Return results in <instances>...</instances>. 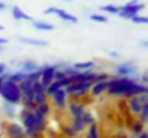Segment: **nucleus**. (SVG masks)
<instances>
[{
    "instance_id": "1",
    "label": "nucleus",
    "mask_w": 148,
    "mask_h": 138,
    "mask_svg": "<svg viewBox=\"0 0 148 138\" xmlns=\"http://www.w3.org/2000/svg\"><path fill=\"white\" fill-rule=\"evenodd\" d=\"M0 96L3 98L4 102L7 104H12V105H17L20 104V99H22V92L19 89V85L10 82V81H4L3 87H1V91H0Z\"/></svg>"
},
{
    "instance_id": "2",
    "label": "nucleus",
    "mask_w": 148,
    "mask_h": 138,
    "mask_svg": "<svg viewBox=\"0 0 148 138\" xmlns=\"http://www.w3.org/2000/svg\"><path fill=\"white\" fill-rule=\"evenodd\" d=\"M145 4L144 3H140L138 0H130L127 4H124L122 7H119V12H118V16L122 17V19H132L135 16H138L143 10H144Z\"/></svg>"
},
{
    "instance_id": "3",
    "label": "nucleus",
    "mask_w": 148,
    "mask_h": 138,
    "mask_svg": "<svg viewBox=\"0 0 148 138\" xmlns=\"http://www.w3.org/2000/svg\"><path fill=\"white\" fill-rule=\"evenodd\" d=\"M115 75L119 78H137L138 68L134 60H127L115 66Z\"/></svg>"
},
{
    "instance_id": "4",
    "label": "nucleus",
    "mask_w": 148,
    "mask_h": 138,
    "mask_svg": "<svg viewBox=\"0 0 148 138\" xmlns=\"http://www.w3.org/2000/svg\"><path fill=\"white\" fill-rule=\"evenodd\" d=\"M58 71V66L53 63V65H42L40 66V84L43 87H48L50 85L53 81H55V73Z\"/></svg>"
},
{
    "instance_id": "5",
    "label": "nucleus",
    "mask_w": 148,
    "mask_h": 138,
    "mask_svg": "<svg viewBox=\"0 0 148 138\" xmlns=\"http://www.w3.org/2000/svg\"><path fill=\"white\" fill-rule=\"evenodd\" d=\"M43 13L48 14V16L49 14H55L60 20H63L65 23H78V17L76 16H73L72 13H69V12H66L63 9H59V7H48Z\"/></svg>"
},
{
    "instance_id": "6",
    "label": "nucleus",
    "mask_w": 148,
    "mask_h": 138,
    "mask_svg": "<svg viewBox=\"0 0 148 138\" xmlns=\"http://www.w3.org/2000/svg\"><path fill=\"white\" fill-rule=\"evenodd\" d=\"M68 99H69V96H68L65 89H59V91H56L50 96V101H52L53 106L56 109H59V111H62V109H65L68 106Z\"/></svg>"
},
{
    "instance_id": "7",
    "label": "nucleus",
    "mask_w": 148,
    "mask_h": 138,
    "mask_svg": "<svg viewBox=\"0 0 148 138\" xmlns=\"http://www.w3.org/2000/svg\"><path fill=\"white\" fill-rule=\"evenodd\" d=\"M33 93H35V102H36V106L43 104V102H48L49 101V96L46 93V87H43L40 82H36L33 85Z\"/></svg>"
},
{
    "instance_id": "8",
    "label": "nucleus",
    "mask_w": 148,
    "mask_h": 138,
    "mask_svg": "<svg viewBox=\"0 0 148 138\" xmlns=\"http://www.w3.org/2000/svg\"><path fill=\"white\" fill-rule=\"evenodd\" d=\"M68 108H69V112L72 115V119H79L82 118L84 112L86 111L85 105L82 104V101H71L68 104Z\"/></svg>"
},
{
    "instance_id": "9",
    "label": "nucleus",
    "mask_w": 148,
    "mask_h": 138,
    "mask_svg": "<svg viewBox=\"0 0 148 138\" xmlns=\"http://www.w3.org/2000/svg\"><path fill=\"white\" fill-rule=\"evenodd\" d=\"M6 134H7L9 138H26V131L23 130L22 125H19V124H16V122L7 124Z\"/></svg>"
},
{
    "instance_id": "10",
    "label": "nucleus",
    "mask_w": 148,
    "mask_h": 138,
    "mask_svg": "<svg viewBox=\"0 0 148 138\" xmlns=\"http://www.w3.org/2000/svg\"><path fill=\"white\" fill-rule=\"evenodd\" d=\"M39 69H40V65L36 60H33V59H26V60H23L20 63V71L25 72L26 75L27 73H32V72H36Z\"/></svg>"
},
{
    "instance_id": "11",
    "label": "nucleus",
    "mask_w": 148,
    "mask_h": 138,
    "mask_svg": "<svg viewBox=\"0 0 148 138\" xmlns=\"http://www.w3.org/2000/svg\"><path fill=\"white\" fill-rule=\"evenodd\" d=\"M12 16H13V19L14 20H26V22H33V17L32 16H29L26 12H23V9L22 7H19V6H13L12 7Z\"/></svg>"
},
{
    "instance_id": "12",
    "label": "nucleus",
    "mask_w": 148,
    "mask_h": 138,
    "mask_svg": "<svg viewBox=\"0 0 148 138\" xmlns=\"http://www.w3.org/2000/svg\"><path fill=\"white\" fill-rule=\"evenodd\" d=\"M106 89H108V81H103V82H95L91 89H89V95L92 96H101L102 93H106Z\"/></svg>"
},
{
    "instance_id": "13",
    "label": "nucleus",
    "mask_w": 148,
    "mask_h": 138,
    "mask_svg": "<svg viewBox=\"0 0 148 138\" xmlns=\"http://www.w3.org/2000/svg\"><path fill=\"white\" fill-rule=\"evenodd\" d=\"M143 106H144V102L141 101L140 95H138V96H132V98L128 99V108H130L131 112H134V114H140L141 109H143Z\"/></svg>"
},
{
    "instance_id": "14",
    "label": "nucleus",
    "mask_w": 148,
    "mask_h": 138,
    "mask_svg": "<svg viewBox=\"0 0 148 138\" xmlns=\"http://www.w3.org/2000/svg\"><path fill=\"white\" fill-rule=\"evenodd\" d=\"M17 41L20 43L25 45H30V46H49V42L45 39H35V38H25V36H19Z\"/></svg>"
},
{
    "instance_id": "15",
    "label": "nucleus",
    "mask_w": 148,
    "mask_h": 138,
    "mask_svg": "<svg viewBox=\"0 0 148 138\" xmlns=\"http://www.w3.org/2000/svg\"><path fill=\"white\" fill-rule=\"evenodd\" d=\"M32 26H33L36 30H42V32H52V30L55 29L53 23L45 22V20H33V22H32Z\"/></svg>"
},
{
    "instance_id": "16",
    "label": "nucleus",
    "mask_w": 148,
    "mask_h": 138,
    "mask_svg": "<svg viewBox=\"0 0 148 138\" xmlns=\"http://www.w3.org/2000/svg\"><path fill=\"white\" fill-rule=\"evenodd\" d=\"M25 79H26V73L22 72L20 69H17V71H14V72H9V76H7V81H10V82H13V84H16V85H19V84L23 82Z\"/></svg>"
},
{
    "instance_id": "17",
    "label": "nucleus",
    "mask_w": 148,
    "mask_h": 138,
    "mask_svg": "<svg viewBox=\"0 0 148 138\" xmlns=\"http://www.w3.org/2000/svg\"><path fill=\"white\" fill-rule=\"evenodd\" d=\"M78 72H84V71H92L95 68V62L94 60H85V62H76L72 65Z\"/></svg>"
},
{
    "instance_id": "18",
    "label": "nucleus",
    "mask_w": 148,
    "mask_h": 138,
    "mask_svg": "<svg viewBox=\"0 0 148 138\" xmlns=\"http://www.w3.org/2000/svg\"><path fill=\"white\" fill-rule=\"evenodd\" d=\"M3 112L7 118H14L16 117V105H12V104H7L4 102L3 104Z\"/></svg>"
},
{
    "instance_id": "19",
    "label": "nucleus",
    "mask_w": 148,
    "mask_h": 138,
    "mask_svg": "<svg viewBox=\"0 0 148 138\" xmlns=\"http://www.w3.org/2000/svg\"><path fill=\"white\" fill-rule=\"evenodd\" d=\"M101 12H103V13H106V14H118L119 7L115 6V4H103V6L101 7Z\"/></svg>"
},
{
    "instance_id": "20",
    "label": "nucleus",
    "mask_w": 148,
    "mask_h": 138,
    "mask_svg": "<svg viewBox=\"0 0 148 138\" xmlns=\"http://www.w3.org/2000/svg\"><path fill=\"white\" fill-rule=\"evenodd\" d=\"M25 81L30 82L32 85H35L36 82H39V81H40V69H39V71H36V72L27 73V75H26V79H25Z\"/></svg>"
},
{
    "instance_id": "21",
    "label": "nucleus",
    "mask_w": 148,
    "mask_h": 138,
    "mask_svg": "<svg viewBox=\"0 0 148 138\" xmlns=\"http://www.w3.org/2000/svg\"><path fill=\"white\" fill-rule=\"evenodd\" d=\"M89 19L92 22H97V23H108V17L105 14H102V13H91Z\"/></svg>"
},
{
    "instance_id": "22",
    "label": "nucleus",
    "mask_w": 148,
    "mask_h": 138,
    "mask_svg": "<svg viewBox=\"0 0 148 138\" xmlns=\"http://www.w3.org/2000/svg\"><path fill=\"white\" fill-rule=\"evenodd\" d=\"M131 131H132L134 135L138 137L141 133H144V124H143L141 121H135V122L131 125Z\"/></svg>"
},
{
    "instance_id": "23",
    "label": "nucleus",
    "mask_w": 148,
    "mask_h": 138,
    "mask_svg": "<svg viewBox=\"0 0 148 138\" xmlns=\"http://www.w3.org/2000/svg\"><path fill=\"white\" fill-rule=\"evenodd\" d=\"M60 71H62V72H63V75H65V76H68V78H72L73 75H76V73H78V71H76L72 65H65Z\"/></svg>"
},
{
    "instance_id": "24",
    "label": "nucleus",
    "mask_w": 148,
    "mask_h": 138,
    "mask_svg": "<svg viewBox=\"0 0 148 138\" xmlns=\"http://www.w3.org/2000/svg\"><path fill=\"white\" fill-rule=\"evenodd\" d=\"M82 121H84V124H85L86 127H89L91 124L95 122V118H94V115H92L89 111H85L84 115H82Z\"/></svg>"
},
{
    "instance_id": "25",
    "label": "nucleus",
    "mask_w": 148,
    "mask_h": 138,
    "mask_svg": "<svg viewBox=\"0 0 148 138\" xmlns=\"http://www.w3.org/2000/svg\"><path fill=\"white\" fill-rule=\"evenodd\" d=\"M36 109H38L39 112H42L45 117H48V115H49V112H50L49 101H48V102H43V104H40V105H38V106H36Z\"/></svg>"
},
{
    "instance_id": "26",
    "label": "nucleus",
    "mask_w": 148,
    "mask_h": 138,
    "mask_svg": "<svg viewBox=\"0 0 148 138\" xmlns=\"http://www.w3.org/2000/svg\"><path fill=\"white\" fill-rule=\"evenodd\" d=\"M131 20L135 25H148V16H143V14H138V16L132 17Z\"/></svg>"
},
{
    "instance_id": "27",
    "label": "nucleus",
    "mask_w": 148,
    "mask_h": 138,
    "mask_svg": "<svg viewBox=\"0 0 148 138\" xmlns=\"http://www.w3.org/2000/svg\"><path fill=\"white\" fill-rule=\"evenodd\" d=\"M138 115H140V121H141L143 124L148 121V102L144 104V106H143V109H141V112H140Z\"/></svg>"
},
{
    "instance_id": "28",
    "label": "nucleus",
    "mask_w": 148,
    "mask_h": 138,
    "mask_svg": "<svg viewBox=\"0 0 148 138\" xmlns=\"http://www.w3.org/2000/svg\"><path fill=\"white\" fill-rule=\"evenodd\" d=\"M63 133H65V135H66L68 138H75L76 135H78V134L75 133V130H73L71 125H66V127L63 128Z\"/></svg>"
},
{
    "instance_id": "29",
    "label": "nucleus",
    "mask_w": 148,
    "mask_h": 138,
    "mask_svg": "<svg viewBox=\"0 0 148 138\" xmlns=\"http://www.w3.org/2000/svg\"><path fill=\"white\" fill-rule=\"evenodd\" d=\"M109 73H106V72H98V75H97V82H103V81H109Z\"/></svg>"
},
{
    "instance_id": "30",
    "label": "nucleus",
    "mask_w": 148,
    "mask_h": 138,
    "mask_svg": "<svg viewBox=\"0 0 148 138\" xmlns=\"http://www.w3.org/2000/svg\"><path fill=\"white\" fill-rule=\"evenodd\" d=\"M62 78H65V75H63V72H62L60 69H58L56 73H55V81H59V79H62Z\"/></svg>"
},
{
    "instance_id": "31",
    "label": "nucleus",
    "mask_w": 148,
    "mask_h": 138,
    "mask_svg": "<svg viewBox=\"0 0 148 138\" xmlns=\"http://www.w3.org/2000/svg\"><path fill=\"white\" fill-rule=\"evenodd\" d=\"M7 76H9V72H4L1 76H0V91H1V87H3V84H4V81L7 79Z\"/></svg>"
},
{
    "instance_id": "32",
    "label": "nucleus",
    "mask_w": 148,
    "mask_h": 138,
    "mask_svg": "<svg viewBox=\"0 0 148 138\" xmlns=\"http://www.w3.org/2000/svg\"><path fill=\"white\" fill-rule=\"evenodd\" d=\"M109 56L114 58V59H119V58H121V53H118V52H115V50H109Z\"/></svg>"
},
{
    "instance_id": "33",
    "label": "nucleus",
    "mask_w": 148,
    "mask_h": 138,
    "mask_svg": "<svg viewBox=\"0 0 148 138\" xmlns=\"http://www.w3.org/2000/svg\"><path fill=\"white\" fill-rule=\"evenodd\" d=\"M140 46H141V47H144V49H148V39L141 41V42H140Z\"/></svg>"
},
{
    "instance_id": "34",
    "label": "nucleus",
    "mask_w": 148,
    "mask_h": 138,
    "mask_svg": "<svg viewBox=\"0 0 148 138\" xmlns=\"http://www.w3.org/2000/svg\"><path fill=\"white\" fill-rule=\"evenodd\" d=\"M7 43V39H4V38H0V50H3V46Z\"/></svg>"
},
{
    "instance_id": "35",
    "label": "nucleus",
    "mask_w": 148,
    "mask_h": 138,
    "mask_svg": "<svg viewBox=\"0 0 148 138\" xmlns=\"http://www.w3.org/2000/svg\"><path fill=\"white\" fill-rule=\"evenodd\" d=\"M4 72H6V65L0 62V76H1V75H3Z\"/></svg>"
},
{
    "instance_id": "36",
    "label": "nucleus",
    "mask_w": 148,
    "mask_h": 138,
    "mask_svg": "<svg viewBox=\"0 0 148 138\" xmlns=\"http://www.w3.org/2000/svg\"><path fill=\"white\" fill-rule=\"evenodd\" d=\"M6 9H7V4L3 3V1H0V12H3V10H6Z\"/></svg>"
},
{
    "instance_id": "37",
    "label": "nucleus",
    "mask_w": 148,
    "mask_h": 138,
    "mask_svg": "<svg viewBox=\"0 0 148 138\" xmlns=\"http://www.w3.org/2000/svg\"><path fill=\"white\" fill-rule=\"evenodd\" d=\"M138 138H148V133H141L138 135Z\"/></svg>"
},
{
    "instance_id": "38",
    "label": "nucleus",
    "mask_w": 148,
    "mask_h": 138,
    "mask_svg": "<svg viewBox=\"0 0 148 138\" xmlns=\"http://www.w3.org/2000/svg\"><path fill=\"white\" fill-rule=\"evenodd\" d=\"M3 29H4V27H3V26H1V25H0V32H1V30H3Z\"/></svg>"
},
{
    "instance_id": "39",
    "label": "nucleus",
    "mask_w": 148,
    "mask_h": 138,
    "mask_svg": "<svg viewBox=\"0 0 148 138\" xmlns=\"http://www.w3.org/2000/svg\"><path fill=\"white\" fill-rule=\"evenodd\" d=\"M145 75H147V76H148V68H147V69H145Z\"/></svg>"
},
{
    "instance_id": "40",
    "label": "nucleus",
    "mask_w": 148,
    "mask_h": 138,
    "mask_svg": "<svg viewBox=\"0 0 148 138\" xmlns=\"http://www.w3.org/2000/svg\"><path fill=\"white\" fill-rule=\"evenodd\" d=\"M119 138H127V137H119Z\"/></svg>"
}]
</instances>
